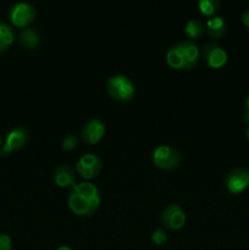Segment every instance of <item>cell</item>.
<instances>
[{"instance_id":"cell-24","label":"cell","mask_w":249,"mask_h":250,"mask_svg":"<svg viewBox=\"0 0 249 250\" xmlns=\"http://www.w3.org/2000/svg\"><path fill=\"white\" fill-rule=\"evenodd\" d=\"M246 136H247V138L249 139V127L248 128H247V132H246Z\"/></svg>"},{"instance_id":"cell-15","label":"cell","mask_w":249,"mask_h":250,"mask_svg":"<svg viewBox=\"0 0 249 250\" xmlns=\"http://www.w3.org/2000/svg\"><path fill=\"white\" fill-rule=\"evenodd\" d=\"M185 34L189 38V41H195V39L202 38L205 32V23L198 19L188 20L185 26Z\"/></svg>"},{"instance_id":"cell-19","label":"cell","mask_w":249,"mask_h":250,"mask_svg":"<svg viewBox=\"0 0 249 250\" xmlns=\"http://www.w3.org/2000/svg\"><path fill=\"white\" fill-rule=\"evenodd\" d=\"M150 238L155 246H163V244H165L166 242H167L168 236L164 229H154V232L151 233Z\"/></svg>"},{"instance_id":"cell-16","label":"cell","mask_w":249,"mask_h":250,"mask_svg":"<svg viewBox=\"0 0 249 250\" xmlns=\"http://www.w3.org/2000/svg\"><path fill=\"white\" fill-rule=\"evenodd\" d=\"M15 42V32L6 22L0 21V53L6 51Z\"/></svg>"},{"instance_id":"cell-11","label":"cell","mask_w":249,"mask_h":250,"mask_svg":"<svg viewBox=\"0 0 249 250\" xmlns=\"http://www.w3.org/2000/svg\"><path fill=\"white\" fill-rule=\"evenodd\" d=\"M105 132H106V127H105L104 122L100 119L93 117L83 125V128L81 131V139L83 143L93 146L102 141Z\"/></svg>"},{"instance_id":"cell-2","label":"cell","mask_w":249,"mask_h":250,"mask_svg":"<svg viewBox=\"0 0 249 250\" xmlns=\"http://www.w3.org/2000/svg\"><path fill=\"white\" fill-rule=\"evenodd\" d=\"M200 49L189 39L175 43L166 53V62L175 70H190L199 62Z\"/></svg>"},{"instance_id":"cell-13","label":"cell","mask_w":249,"mask_h":250,"mask_svg":"<svg viewBox=\"0 0 249 250\" xmlns=\"http://www.w3.org/2000/svg\"><path fill=\"white\" fill-rule=\"evenodd\" d=\"M53 180L59 187L72 188L76 185V173L68 165H59L54 168Z\"/></svg>"},{"instance_id":"cell-14","label":"cell","mask_w":249,"mask_h":250,"mask_svg":"<svg viewBox=\"0 0 249 250\" xmlns=\"http://www.w3.org/2000/svg\"><path fill=\"white\" fill-rule=\"evenodd\" d=\"M227 22L221 16H212L205 22V31H208L212 38H221L227 32Z\"/></svg>"},{"instance_id":"cell-10","label":"cell","mask_w":249,"mask_h":250,"mask_svg":"<svg viewBox=\"0 0 249 250\" xmlns=\"http://www.w3.org/2000/svg\"><path fill=\"white\" fill-rule=\"evenodd\" d=\"M187 216L185 210L178 204H168L161 212V222L164 226L172 231L181 229L186 225Z\"/></svg>"},{"instance_id":"cell-22","label":"cell","mask_w":249,"mask_h":250,"mask_svg":"<svg viewBox=\"0 0 249 250\" xmlns=\"http://www.w3.org/2000/svg\"><path fill=\"white\" fill-rule=\"evenodd\" d=\"M244 109H246V114L243 116V121L249 122V94L246 98V102H244Z\"/></svg>"},{"instance_id":"cell-7","label":"cell","mask_w":249,"mask_h":250,"mask_svg":"<svg viewBox=\"0 0 249 250\" xmlns=\"http://www.w3.org/2000/svg\"><path fill=\"white\" fill-rule=\"evenodd\" d=\"M29 132L24 127L17 126L14 127L11 131L7 133L5 138L4 144L0 148V156H5L10 153L19 151L28 143Z\"/></svg>"},{"instance_id":"cell-1","label":"cell","mask_w":249,"mask_h":250,"mask_svg":"<svg viewBox=\"0 0 249 250\" xmlns=\"http://www.w3.org/2000/svg\"><path fill=\"white\" fill-rule=\"evenodd\" d=\"M68 208L73 214L81 217H87L97 212L102 204L100 190L94 183L89 181L76 183L68 194Z\"/></svg>"},{"instance_id":"cell-6","label":"cell","mask_w":249,"mask_h":250,"mask_svg":"<svg viewBox=\"0 0 249 250\" xmlns=\"http://www.w3.org/2000/svg\"><path fill=\"white\" fill-rule=\"evenodd\" d=\"M103 170V163L97 154L84 153L80 156L76 163V171L78 175L82 176L85 181L99 176Z\"/></svg>"},{"instance_id":"cell-25","label":"cell","mask_w":249,"mask_h":250,"mask_svg":"<svg viewBox=\"0 0 249 250\" xmlns=\"http://www.w3.org/2000/svg\"><path fill=\"white\" fill-rule=\"evenodd\" d=\"M1 142H2L1 141V136H0V148H1Z\"/></svg>"},{"instance_id":"cell-20","label":"cell","mask_w":249,"mask_h":250,"mask_svg":"<svg viewBox=\"0 0 249 250\" xmlns=\"http://www.w3.org/2000/svg\"><path fill=\"white\" fill-rule=\"evenodd\" d=\"M0 250H12V239L9 234H0Z\"/></svg>"},{"instance_id":"cell-5","label":"cell","mask_w":249,"mask_h":250,"mask_svg":"<svg viewBox=\"0 0 249 250\" xmlns=\"http://www.w3.org/2000/svg\"><path fill=\"white\" fill-rule=\"evenodd\" d=\"M7 15H9V19L12 24L20 27V28H26L36 20L37 10L29 2L20 1L10 7Z\"/></svg>"},{"instance_id":"cell-4","label":"cell","mask_w":249,"mask_h":250,"mask_svg":"<svg viewBox=\"0 0 249 250\" xmlns=\"http://www.w3.org/2000/svg\"><path fill=\"white\" fill-rule=\"evenodd\" d=\"M151 159L156 167L161 170H173L181 164V155L173 146L161 144L154 149Z\"/></svg>"},{"instance_id":"cell-18","label":"cell","mask_w":249,"mask_h":250,"mask_svg":"<svg viewBox=\"0 0 249 250\" xmlns=\"http://www.w3.org/2000/svg\"><path fill=\"white\" fill-rule=\"evenodd\" d=\"M80 143V139L76 134H66L61 141V148L66 151H71L76 149Z\"/></svg>"},{"instance_id":"cell-23","label":"cell","mask_w":249,"mask_h":250,"mask_svg":"<svg viewBox=\"0 0 249 250\" xmlns=\"http://www.w3.org/2000/svg\"><path fill=\"white\" fill-rule=\"evenodd\" d=\"M56 250H72V249H71L70 247H67V246H61V247H59V248Z\"/></svg>"},{"instance_id":"cell-9","label":"cell","mask_w":249,"mask_h":250,"mask_svg":"<svg viewBox=\"0 0 249 250\" xmlns=\"http://www.w3.org/2000/svg\"><path fill=\"white\" fill-rule=\"evenodd\" d=\"M225 186L232 194H241L249 187V170L237 167L229 171L225 177Z\"/></svg>"},{"instance_id":"cell-17","label":"cell","mask_w":249,"mask_h":250,"mask_svg":"<svg viewBox=\"0 0 249 250\" xmlns=\"http://www.w3.org/2000/svg\"><path fill=\"white\" fill-rule=\"evenodd\" d=\"M219 0H199L198 1V10L200 11V14H203L204 16H208L209 19L215 16V14L219 11Z\"/></svg>"},{"instance_id":"cell-12","label":"cell","mask_w":249,"mask_h":250,"mask_svg":"<svg viewBox=\"0 0 249 250\" xmlns=\"http://www.w3.org/2000/svg\"><path fill=\"white\" fill-rule=\"evenodd\" d=\"M19 44L24 50H36L41 46L42 37L38 31L31 27H26L19 32Z\"/></svg>"},{"instance_id":"cell-8","label":"cell","mask_w":249,"mask_h":250,"mask_svg":"<svg viewBox=\"0 0 249 250\" xmlns=\"http://www.w3.org/2000/svg\"><path fill=\"white\" fill-rule=\"evenodd\" d=\"M200 55L203 56V60L209 67L216 68V70L224 67L228 59L227 51L214 42L205 44L203 46V50L200 51Z\"/></svg>"},{"instance_id":"cell-21","label":"cell","mask_w":249,"mask_h":250,"mask_svg":"<svg viewBox=\"0 0 249 250\" xmlns=\"http://www.w3.org/2000/svg\"><path fill=\"white\" fill-rule=\"evenodd\" d=\"M242 22H243L244 26L249 29V7L244 10L243 14H242Z\"/></svg>"},{"instance_id":"cell-3","label":"cell","mask_w":249,"mask_h":250,"mask_svg":"<svg viewBox=\"0 0 249 250\" xmlns=\"http://www.w3.org/2000/svg\"><path fill=\"white\" fill-rule=\"evenodd\" d=\"M107 93L112 99L121 103L131 102L136 97V84L126 75L116 73L107 78Z\"/></svg>"}]
</instances>
